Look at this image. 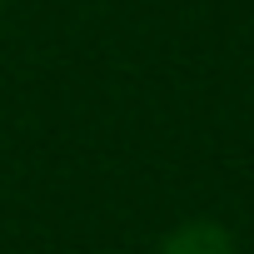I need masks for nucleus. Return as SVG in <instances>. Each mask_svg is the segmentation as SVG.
I'll return each instance as SVG.
<instances>
[{"instance_id":"obj_1","label":"nucleus","mask_w":254,"mask_h":254,"mask_svg":"<svg viewBox=\"0 0 254 254\" xmlns=\"http://www.w3.org/2000/svg\"><path fill=\"white\" fill-rule=\"evenodd\" d=\"M160 254H239V244L219 219H185L165 234Z\"/></svg>"}]
</instances>
